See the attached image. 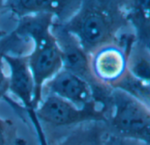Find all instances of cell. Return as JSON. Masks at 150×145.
I'll list each match as a JSON object with an SVG mask.
<instances>
[{
	"mask_svg": "<svg viewBox=\"0 0 150 145\" xmlns=\"http://www.w3.org/2000/svg\"><path fill=\"white\" fill-rule=\"evenodd\" d=\"M114 88L122 90L128 94L137 98L144 103L149 105L150 101V84L144 83L133 76L128 71L125 77L115 85Z\"/></svg>",
	"mask_w": 150,
	"mask_h": 145,
	"instance_id": "obj_14",
	"label": "cell"
},
{
	"mask_svg": "<svg viewBox=\"0 0 150 145\" xmlns=\"http://www.w3.org/2000/svg\"><path fill=\"white\" fill-rule=\"evenodd\" d=\"M109 130L104 122H90L69 129L53 145H105Z\"/></svg>",
	"mask_w": 150,
	"mask_h": 145,
	"instance_id": "obj_10",
	"label": "cell"
},
{
	"mask_svg": "<svg viewBox=\"0 0 150 145\" xmlns=\"http://www.w3.org/2000/svg\"><path fill=\"white\" fill-rule=\"evenodd\" d=\"M150 0H124L127 18L134 29L136 41L149 47Z\"/></svg>",
	"mask_w": 150,
	"mask_h": 145,
	"instance_id": "obj_11",
	"label": "cell"
},
{
	"mask_svg": "<svg viewBox=\"0 0 150 145\" xmlns=\"http://www.w3.org/2000/svg\"><path fill=\"white\" fill-rule=\"evenodd\" d=\"M9 69L8 92L15 96L29 115L40 139V145H48L46 134L36 116L34 82L28 67L26 55L7 54L4 57Z\"/></svg>",
	"mask_w": 150,
	"mask_h": 145,
	"instance_id": "obj_6",
	"label": "cell"
},
{
	"mask_svg": "<svg viewBox=\"0 0 150 145\" xmlns=\"http://www.w3.org/2000/svg\"><path fill=\"white\" fill-rule=\"evenodd\" d=\"M80 0H4V9L19 18L33 14H51L60 22L69 19L78 9Z\"/></svg>",
	"mask_w": 150,
	"mask_h": 145,
	"instance_id": "obj_9",
	"label": "cell"
},
{
	"mask_svg": "<svg viewBox=\"0 0 150 145\" xmlns=\"http://www.w3.org/2000/svg\"><path fill=\"white\" fill-rule=\"evenodd\" d=\"M105 125L112 134L150 144L149 105L122 90L111 89Z\"/></svg>",
	"mask_w": 150,
	"mask_h": 145,
	"instance_id": "obj_3",
	"label": "cell"
},
{
	"mask_svg": "<svg viewBox=\"0 0 150 145\" xmlns=\"http://www.w3.org/2000/svg\"><path fill=\"white\" fill-rule=\"evenodd\" d=\"M16 139V129L13 122L0 117V145H13Z\"/></svg>",
	"mask_w": 150,
	"mask_h": 145,
	"instance_id": "obj_15",
	"label": "cell"
},
{
	"mask_svg": "<svg viewBox=\"0 0 150 145\" xmlns=\"http://www.w3.org/2000/svg\"><path fill=\"white\" fill-rule=\"evenodd\" d=\"M54 20L51 14L28 15L19 18L13 30L18 36L32 42L26 58L34 82L36 108L41 100L44 84L62 69L61 50L51 32Z\"/></svg>",
	"mask_w": 150,
	"mask_h": 145,
	"instance_id": "obj_2",
	"label": "cell"
},
{
	"mask_svg": "<svg viewBox=\"0 0 150 145\" xmlns=\"http://www.w3.org/2000/svg\"><path fill=\"white\" fill-rule=\"evenodd\" d=\"M127 71L134 77L150 84L149 47L135 40L127 53Z\"/></svg>",
	"mask_w": 150,
	"mask_h": 145,
	"instance_id": "obj_13",
	"label": "cell"
},
{
	"mask_svg": "<svg viewBox=\"0 0 150 145\" xmlns=\"http://www.w3.org/2000/svg\"><path fill=\"white\" fill-rule=\"evenodd\" d=\"M60 23L90 55L105 45L119 43L130 26L124 0H80L76 11Z\"/></svg>",
	"mask_w": 150,
	"mask_h": 145,
	"instance_id": "obj_1",
	"label": "cell"
},
{
	"mask_svg": "<svg viewBox=\"0 0 150 145\" xmlns=\"http://www.w3.org/2000/svg\"><path fill=\"white\" fill-rule=\"evenodd\" d=\"M105 145H150L149 144L132 139V138H127L124 136H120L115 134H112L111 132H108L107 136H106V143Z\"/></svg>",
	"mask_w": 150,
	"mask_h": 145,
	"instance_id": "obj_16",
	"label": "cell"
},
{
	"mask_svg": "<svg viewBox=\"0 0 150 145\" xmlns=\"http://www.w3.org/2000/svg\"><path fill=\"white\" fill-rule=\"evenodd\" d=\"M51 32L61 50L62 69L85 79L93 88L96 101L99 104H105L111 89L100 86L94 81L90 68V54L83 49L73 34L62 27L59 21L54 20Z\"/></svg>",
	"mask_w": 150,
	"mask_h": 145,
	"instance_id": "obj_5",
	"label": "cell"
},
{
	"mask_svg": "<svg viewBox=\"0 0 150 145\" xmlns=\"http://www.w3.org/2000/svg\"><path fill=\"white\" fill-rule=\"evenodd\" d=\"M131 46L125 48L119 43L108 44L90 55L91 73L98 85L112 89L125 77Z\"/></svg>",
	"mask_w": 150,
	"mask_h": 145,
	"instance_id": "obj_7",
	"label": "cell"
},
{
	"mask_svg": "<svg viewBox=\"0 0 150 145\" xmlns=\"http://www.w3.org/2000/svg\"><path fill=\"white\" fill-rule=\"evenodd\" d=\"M47 93L56 95L78 107L98 103L92 86L85 79L65 69H62L44 84L41 96Z\"/></svg>",
	"mask_w": 150,
	"mask_h": 145,
	"instance_id": "obj_8",
	"label": "cell"
},
{
	"mask_svg": "<svg viewBox=\"0 0 150 145\" xmlns=\"http://www.w3.org/2000/svg\"><path fill=\"white\" fill-rule=\"evenodd\" d=\"M32 46V42L25 38H22L16 34L13 31L8 33L0 38V100L8 98V75L4 71V57L7 54L11 55H27V48Z\"/></svg>",
	"mask_w": 150,
	"mask_h": 145,
	"instance_id": "obj_12",
	"label": "cell"
},
{
	"mask_svg": "<svg viewBox=\"0 0 150 145\" xmlns=\"http://www.w3.org/2000/svg\"><path fill=\"white\" fill-rule=\"evenodd\" d=\"M35 112L40 125L72 129L90 122L106 123L108 110L98 103L78 107L56 95L47 93L41 96Z\"/></svg>",
	"mask_w": 150,
	"mask_h": 145,
	"instance_id": "obj_4",
	"label": "cell"
},
{
	"mask_svg": "<svg viewBox=\"0 0 150 145\" xmlns=\"http://www.w3.org/2000/svg\"><path fill=\"white\" fill-rule=\"evenodd\" d=\"M4 9V0H0V11H3ZM8 33L4 30H1L0 29V38L4 37V35H6Z\"/></svg>",
	"mask_w": 150,
	"mask_h": 145,
	"instance_id": "obj_17",
	"label": "cell"
}]
</instances>
